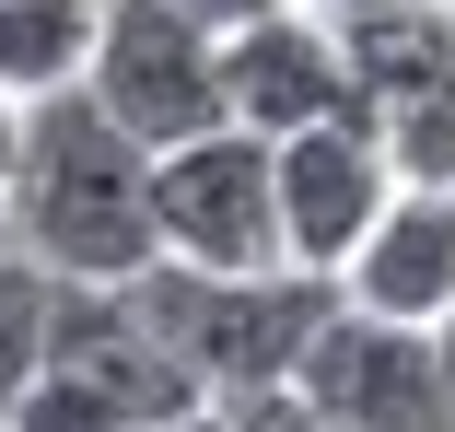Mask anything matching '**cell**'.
I'll list each match as a JSON object with an SVG mask.
<instances>
[{
  "label": "cell",
  "mask_w": 455,
  "mask_h": 432,
  "mask_svg": "<svg viewBox=\"0 0 455 432\" xmlns=\"http://www.w3.org/2000/svg\"><path fill=\"white\" fill-rule=\"evenodd\" d=\"M0 234H24L59 281H140L152 257H164L152 140H129V129L94 106V82L24 106V164H12V211H0Z\"/></svg>",
  "instance_id": "1"
},
{
  "label": "cell",
  "mask_w": 455,
  "mask_h": 432,
  "mask_svg": "<svg viewBox=\"0 0 455 432\" xmlns=\"http://www.w3.org/2000/svg\"><path fill=\"white\" fill-rule=\"evenodd\" d=\"M129 304L164 327V351L199 374V397H268L292 386L304 351L327 339L339 316V281L315 269H188V257H152V269L129 281Z\"/></svg>",
  "instance_id": "2"
},
{
  "label": "cell",
  "mask_w": 455,
  "mask_h": 432,
  "mask_svg": "<svg viewBox=\"0 0 455 432\" xmlns=\"http://www.w3.org/2000/svg\"><path fill=\"white\" fill-rule=\"evenodd\" d=\"M152 222H164V257L188 269H292L281 257V140L257 129H199L152 152Z\"/></svg>",
  "instance_id": "3"
},
{
  "label": "cell",
  "mask_w": 455,
  "mask_h": 432,
  "mask_svg": "<svg viewBox=\"0 0 455 432\" xmlns=\"http://www.w3.org/2000/svg\"><path fill=\"white\" fill-rule=\"evenodd\" d=\"M82 82H94V106L129 140H152V152H175V140H199V129L234 117L222 106V36L199 12H175V0H106Z\"/></svg>",
  "instance_id": "4"
},
{
  "label": "cell",
  "mask_w": 455,
  "mask_h": 432,
  "mask_svg": "<svg viewBox=\"0 0 455 432\" xmlns=\"http://www.w3.org/2000/svg\"><path fill=\"white\" fill-rule=\"evenodd\" d=\"M327 420L350 432H455V374H443V327H397V316H362L339 292L327 339L292 374Z\"/></svg>",
  "instance_id": "5"
},
{
  "label": "cell",
  "mask_w": 455,
  "mask_h": 432,
  "mask_svg": "<svg viewBox=\"0 0 455 432\" xmlns=\"http://www.w3.org/2000/svg\"><path fill=\"white\" fill-rule=\"evenodd\" d=\"M386 199H397V164H386V140H374L362 106L281 140V257H292V269L339 281L362 257V234L386 222Z\"/></svg>",
  "instance_id": "6"
},
{
  "label": "cell",
  "mask_w": 455,
  "mask_h": 432,
  "mask_svg": "<svg viewBox=\"0 0 455 432\" xmlns=\"http://www.w3.org/2000/svg\"><path fill=\"white\" fill-rule=\"evenodd\" d=\"M222 106H234V129H257V140H292V129H315V117H350L362 82H350L339 12L281 0V12L234 24V36H222Z\"/></svg>",
  "instance_id": "7"
},
{
  "label": "cell",
  "mask_w": 455,
  "mask_h": 432,
  "mask_svg": "<svg viewBox=\"0 0 455 432\" xmlns=\"http://www.w3.org/2000/svg\"><path fill=\"white\" fill-rule=\"evenodd\" d=\"M47 374H70V386H94V397H117L129 420H188V409H211L199 397V374L164 351V327L129 304V281H59V327H47Z\"/></svg>",
  "instance_id": "8"
},
{
  "label": "cell",
  "mask_w": 455,
  "mask_h": 432,
  "mask_svg": "<svg viewBox=\"0 0 455 432\" xmlns=\"http://www.w3.org/2000/svg\"><path fill=\"white\" fill-rule=\"evenodd\" d=\"M339 292H350L362 316L443 327V316H455V188H397L386 222L362 234V257L339 269Z\"/></svg>",
  "instance_id": "9"
},
{
  "label": "cell",
  "mask_w": 455,
  "mask_h": 432,
  "mask_svg": "<svg viewBox=\"0 0 455 432\" xmlns=\"http://www.w3.org/2000/svg\"><path fill=\"white\" fill-rule=\"evenodd\" d=\"M94 24H106V0H0V94L12 106L70 94L94 70Z\"/></svg>",
  "instance_id": "10"
},
{
  "label": "cell",
  "mask_w": 455,
  "mask_h": 432,
  "mask_svg": "<svg viewBox=\"0 0 455 432\" xmlns=\"http://www.w3.org/2000/svg\"><path fill=\"white\" fill-rule=\"evenodd\" d=\"M47 327H59V269L24 234H0V420L47 386Z\"/></svg>",
  "instance_id": "11"
},
{
  "label": "cell",
  "mask_w": 455,
  "mask_h": 432,
  "mask_svg": "<svg viewBox=\"0 0 455 432\" xmlns=\"http://www.w3.org/2000/svg\"><path fill=\"white\" fill-rule=\"evenodd\" d=\"M362 117H374L397 188H455V70H443V82H409V94L362 106Z\"/></svg>",
  "instance_id": "12"
},
{
  "label": "cell",
  "mask_w": 455,
  "mask_h": 432,
  "mask_svg": "<svg viewBox=\"0 0 455 432\" xmlns=\"http://www.w3.org/2000/svg\"><path fill=\"white\" fill-rule=\"evenodd\" d=\"M0 432H152V420H129L117 397H94V386H70V374H47L12 420H0Z\"/></svg>",
  "instance_id": "13"
},
{
  "label": "cell",
  "mask_w": 455,
  "mask_h": 432,
  "mask_svg": "<svg viewBox=\"0 0 455 432\" xmlns=\"http://www.w3.org/2000/svg\"><path fill=\"white\" fill-rule=\"evenodd\" d=\"M222 420H234V432H350V420H327L304 386H268V397H222Z\"/></svg>",
  "instance_id": "14"
},
{
  "label": "cell",
  "mask_w": 455,
  "mask_h": 432,
  "mask_svg": "<svg viewBox=\"0 0 455 432\" xmlns=\"http://www.w3.org/2000/svg\"><path fill=\"white\" fill-rule=\"evenodd\" d=\"M175 12H199L211 36H234V24H257V12H281V0H175Z\"/></svg>",
  "instance_id": "15"
},
{
  "label": "cell",
  "mask_w": 455,
  "mask_h": 432,
  "mask_svg": "<svg viewBox=\"0 0 455 432\" xmlns=\"http://www.w3.org/2000/svg\"><path fill=\"white\" fill-rule=\"evenodd\" d=\"M12 164H24V106L0 94V211H12Z\"/></svg>",
  "instance_id": "16"
},
{
  "label": "cell",
  "mask_w": 455,
  "mask_h": 432,
  "mask_svg": "<svg viewBox=\"0 0 455 432\" xmlns=\"http://www.w3.org/2000/svg\"><path fill=\"white\" fill-rule=\"evenodd\" d=\"M164 432H234V420L222 409H188V420H164Z\"/></svg>",
  "instance_id": "17"
},
{
  "label": "cell",
  "mask_w": 455,
  "mask_h": 432,
  "mask_svg": "<svg viewBox=\"0 0 455 432\" xmlns=\"http://www.w3.org/2000/svg\"><path fill=\"white\" fill-rule=\"evenodd\" d=\"M315 12H386V0H315Z\"/></svg>",
  "instance_id": "18"
},
{
  "label": "cell",
  "mask_w": 455,
  "mask_h": 432,
  "mask_svg": "<svg viewBox=\"0 0 455 432\" xmlns=\"http://www.w3.org/2000/svg\"><path fill=\"white\" fill-rule=\"evenodd\" d=\"M443 374H455V316H443Z\"/></svg>",
  "instance_id": "19"
}]
</instances>
